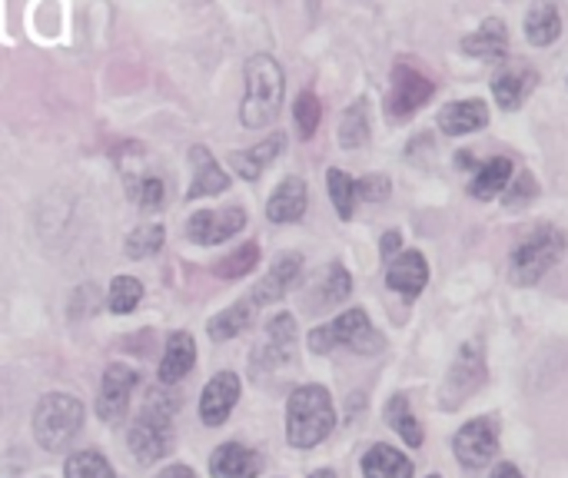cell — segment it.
<instances>
[{
  "mask_svg": "<svg viewBox=\"0 0 568 478\" xmlns=\"http://www.w3.org/2000/svg\"><path fill=\"white\" fill-rule=\"evenodd\" d=\"M489 478H526V476L519 472V466H513V462H503V466H499V469H496V472H493Z\"/></svg>",
  "mask_w": 568,
  "mask_h": 478,
  "instance_id": "cell-42",
  "label": "cell"
},
{
  "mask_svg": "<svg viewBox=\"0 0 568 478\" xmlns=\"http://www.w3.org/2000/svg\"><path fill=\"white\" fill-rule=\"evenodd\" d=\"M426 283H429V266H426V256L416 250L396 256L393 266L386 269V286L403 293L406 299H416L426 289Z\"/></svg>",
  "mask_w": 568,
  "mask_h": 478,
  "instance_id": "cell-14",
  "label": "cell"
},
{
  "mask_svg": "<svg viewBox=\"0 0 568 478\" xmlns=\"http://www.w3.org/2000/svg\"><path fill=\"white\" fill-rule=\"evenodd\" d=\"M326 186H329V200L339 213V220H353L356 210V180L343 170H329L326 173Z\"/></svg>",
  "mask_w": 568,
  "mask_h": 478,
  "instance_id": "cell-32",
  "label": "cell"
},
{
  "mask_svg": "<svg viewBox=\"0 0 568 478\" xmlns=\"http://www.w3.org/2000/svg\"><path fill=\"white\" fill-rule=\"evenodd\" d=\"M253 309H256V303H253V299H243V303H233L230 309L216 313V316L210 319V329H206L210 339H213V343H226V339L240 336V333L250 326Z\"/></svg>",
  "mask_w": 568,
  "mask_h": 478,
  "instance_id": "cell-27",
  "label": "cell"
},
{
  "mask_svg": "<svg viewBox=\"0 0 568 478\" xmlns=\"http://www.w3.org/2000/svg\"><path fill=\"white\" fill-rule=\"evenodd\" d=\"M130 200L140 206V210H160L163 206V200H166V186H163V180L160 176H143V180H136V183H130Z\"/></svg>",
  "mask_w": 568,
  "mask_h": 478,
  "instance_id": "cell-36",
  "label": "cell"
},
{
  "mask_svg": "<svg viewBox=\"0 0 568 478\" xmlns=\"http://www.w3.org/2000/svg\"><path fill=\"white\" fill-rule=\"evenodd\" d=\"M306 203H310L306 183H303L300 176H286V180L276 186V193L270 196L266 216H270L273 223H296V220H303Z\"/></svg>",
  "mask_w": 568,
  "mask_h": 478,
  "instance_id": "cell-17",
  "label": "cell"
},
{
  "mask_svg": "<svg viewBox=\"0 0 568 478\" xmlns=\"http://www.w3.org/2000/svg\"><path fill=\"white\" fill-rule=\"evenodd\" d=\"M293 116H296V126H300V133L310 140L313 133H316V126H320V116H323V106H320V100H316V93H300V100H296V106H293Z\"/></svg>",
  "mask_w": 568,
  "mask_h": 478,
  "instance_id": "cell-37",
  "label": "cell"
},
{
  "mask_svg": "<svg viewBox=\"0 0 568 478\" xmlns=\"http://www.w3.org/2000/svg\"><path fill=\"white\" fill-rule=\"evenodd\" d=\"M246 226V210L243 206H226V210H200L186 220V236L196 246H213L230 236H236Z\"/></svg>",
  "mask_w": 568,
  "mask_h": 478,
  "instance_id": "cell-10",
  "label": "cell"
},
{
  "mask_svg": "<svg viewBox=\"0 0 568 478\" xmlns=\"http://www.w3.org/2000/svg\"><path fill=\"white\" fill-rule=\"evenodd\" d=\"M63 478H116L110 462L93 452V449H83V452H73L63 466Z\"/></svg>",
  "mask_w": 568,
  "mask_h": 478,
  "instance_id": "cell-33",
  "label": "cell"
},
{
  "mask_svg": "<svg viewBox=\"0 0 568 478\" xmlns=\"http://www.w3.org/2000/svg\"><path fill=\"white\" fill-rule=\"evenodd\" d=\"M363 476L366 478H413V462L393 449V446H373L363 456Z\"/></svg>",
  "mask_w": 568,
  "mask_h": 478,
  "instance_id": "cell-25",
  "label": "cell"
},
{
  "mask_svg": "<svg viewBox=\"0 0 568 478\" xmlns=\"http://www.w3.org/2000/svg\"><path fill=\"white\" fill-rule=\"evenodd\" d=\"M366 140H369V110H366L363 100H356V103L343 113V120H339V143H343L346 150H356V146H363Z\"/></svg>",
  "mask_w": 568,
  "mask_h": 478,
  "instance_id": "cell-29",
  "label": "cell"
},
{
  "mask_svg": "<svg viewBox=\"0 0 568 478\" xmlns=\"http://www.w3.org/2000/svg\"><path fill=\"white\" fill-rule=\"evenodd\" d=\"M562 33V17L556 0H536L526 13V37L532 47H549Z\"/></svg>",
  "mask_w": 568,
  "mask_h": 478,
  "instance_id": "cell-23",
  "label": "cell"
},
{
  "mask_svg": "<svg viewBox=\"0 0 568 478\" xmlns=\"http://www.w3.org/2000/svg\"><path fill=\"white\" fill-rule=\"evenodd\" d=\"M539 193V186H536V176L532 173H519V180H516V190H509L506 193V206L509 210H516V206H526L532 196Z\"/></svg>",
  "mask_w": 568,
  "mask_h": 478,
  "instance_id": "cell-39",
  "label": "cell"
},
{
  "mask_svg": "<svg viewBox=\"0 0 568 478\" xmlns=\"http://www.w3.org/2000/svg\"><path fill=\"white\" fill-rule=\"evenodd\" d=\"M453 452H456L459 466H466V469H486L499 456V426L493 419H473V423H466L456 433V439H453Z\"/></svg>",
  "mask_w": 568,
  "mask_h": 478,
  "instance_id": "cell-8",
  "label": "cell"
},
{
  "mask_svg": "<svg viewBox=\"0 0 568 478\" xmlns=\"http://www.w3.org/2000/svg\"><path fill=\"white\" fill-rule=\"evenodd\" d=\"M386 423L403 436L406 446H413V449L423 446V426H419V419L413 416L406 396H393V399H389V406H386Z\"/></svg>",
  "mask_w": 568,
  "mask_h": 478,
  "instance_id": "cell-28",
  "label": "cell"
},
{
  "mask_svg": "<svg viewBox=\"0 0 568 478\" xmlns=\"http://www.w3.org/2000/svg\"><path fill=\"white\" fill-rule=\"evenodd\" d=\"M463 50L469 57H479V60H503L506 50H509V33H506V23L499 17L486 20L476 33H469L463 40Z\"/></svg>",
  "mask_w": 568,
  "mask_h": 478,
  "instance_id": "cell-21",
  "label": "cell"
},
{
  "mask_svg": "<svg viewBox=\"0 0 568 478\" xmlns=\"http://www.w3.org/2000/svg\"><path fill=\"white\" fill-rule=\"evenodd\" d=\"M283 146H286V136H283V133H273V136H266L263 143H256V146H250V150H243V153H233L230 163H233V170H236L243 180H260V173L283 153Z\"/></svg>",
  "mask_w": 568,
  "mask_h": 478,
  "instance_id": "cell-22",
  "label": "cell"
},
{
  "mask_svg": "<svg viewBox=\"0 0 568 478\" xmlns=\"http://www.w3.org/2000/svg\"><path fill=\"white\" fill-rule=\"evenodd\" d=\"M156 478H196V472L190 466H166Z\"/></svg>",
  "mask_w": 568,
  "mask_h": 478,
  "instance_id": "cell-41",
  "label": "cell"
},
{
  "mask_svg": "<svg viewBox=\"0 0 568 478\" xmlns=\"http://www.w3.org/2000/svg\"><path fill=\"white\" fill-rule=\"evenodd\" d=\"M509 180H513V160L493 156V160H486V163L479 166V173L473 176L469 193H473L476 200H496V196L509 186Z\"/></svg>",
  "mask_w": 568,
  "mask_h": 478,
  "instance_id": "cell-26",
  "label": "cell"
},
{
  "mask_svg": "<svg viewBox=\"0 0 568 478\" xmlns=\"http://www.w3.org/2000/svg\"><path fill=\"white\" fill-rule=\"evenodd\" d=\"M210 472L213 478H256L263 472V459L240 443H226L213 452Z\"/></svg>",
  "mask_w": 568,
  "mask_h": 478,
  "instance_id": "cell-15",
  "label": "cell"
},
{
  "mask_svg": "<svg viewBox=\"0 0 568 478\" xmlns=\"http://www.w3.org/2000/svg\"><path fill=\"white\" fill-rule=\"evenodd\" d=\"M316 293H320V309H323V306H336V303H343V299L353 293V279H349V273H346L339 263H333V266L326 269L323 283L316 286Z\"/></svg>",
  "mask_w": 568,
  "mask_h": 478,
  "instance_id": "cell-35",
  "label": "cell"
},
{
  "mask_svg": "<svg viewBox=\"0 0 568 478\" xmlns=\"http://www.w3.org/2000/svg\"><path fill=\"white\" fill-rule=\"evenodd\" d=\"M256 263H260V246H256V243H243L236 253L223 256V260L213 266V273H216L220 279H240V276L253 273Z\"/></svg>",
  "mask_w": 568,
  "mask_h": 478,
  "instance_id": "cell-34",
  "label": "cell"
},
{
  "mask_svg": "<svg viewBox=\"0 0 568 478\" xmlns=\"http://www.w3.org/2000/svg\"><path fill=\"white\" fill-rule=\"evenodd\" d=\"M486 123H489V106L483 100H456V103L443 106V113H439V130L446 136L476 133Z\"/></svg>",
  "mask_w": 568,
  "mask_h": 478,
  "instance_id": "cell-19",
  "label": "cell"
},
{
  "mask_svg": "<svg viewBox=\"0 0 568 478\" xmlns=\"http://www.w3.org/2000/svg\"><path fill=\"white\" fill-rule=\"evenodd\" d=\"M293 343H296V319L290 313H280L266 323V346L253 356V363L260 366L266 359V369L280 366L293 356Z\"/></svg>",
  "mask_w": 568,
  "mask_h": 478,
  "instance_id": "cell-18",
  "label": "cell"
},
{
  "mask_svg": "<svg viewBox=\"0 0 568 478\" xmlns=\"http://www.w3.org/2000/svg\"><path fill=\"white\" fill-rule=\"evenodd\" d=\"M240 403V376L236 373H216L200 396V419L206 426H223Z\"/></svg>",
  "mask_w": 568,
  "mask_h": 478,
  "instance_id": "cell-12",
  "label": "cell"
},
{
  "mask_svg": "<svg viewBox=\"0 0 568 478\" xmlns=\"http://www.w3.org/2000/svg\"><path fill=\"white\" fill-rule=\"evenodd\" d=\"M163 240H166V230L160 223H146V226H136L126 243H123V253L130 260H146V256H156L163 250Z\"/></svg>",
  "mask_w": 568,
  "mask_h": 478,
  "instance_id": "cell-30",
  "label": "cell"
},
{
  "mask_svg": "<svg viewBox=\"0 0 568 478\" xmlns=\"http://www.w3.org/2000/svg\"><path fill=\"white\" fill-rule=\"evenodd\" d=\"M193 156V166H196V176H193V186L186 190V200H200V196H213V193H223L230 186V176L223 173V166L203 150V146H193L190 150Z\"/></svg>",
  "mask_w": 568,
  "mask_h": 478,
  "instance_id": "cell-24",
  "label": "cell"
},
{
  "mask_svg": "<svg viewBox=\"0 0 568 478\" xmlns=\"http://www.w3.org/2000/svg\"><path fill=\"white\" fill-rule=\"evenodd\" d=\"M140 296H143V283H140V279H133V276H116V279L110 283V289H106V309L116 313V316H126V313L136 309Z\"/></svg>",
  "mask_w": 568,
  "mask_h": 478,
  "instance_id": "cell-31",
  "label": "cell"
},
{
  "mask_svg": "<svg viewBox=\"0 0 568 478\" xmlns=\"http://www.w3.org/2000/svg\"><path fill=\"white\" fill-rule=\"evenodd\" d=\"M300 269H303V256L300 253H280L276 260H273V266H270V273L253 286V303L256 306H266V303H276V299H283L290 289H293V283L300 279Z\"/></svg>",
  "mask_w": 568,
  "mask_h": 478,
  "instance_id": "cell-13",
  "label": "cell"
},
{
  "mask_svg": "<svg viewBox=\"0 0 568 478\" xmlns=\"http://www.w3.org/2000/svg\"><path fill=\"white\" fill-rule=\"evenodd\" d=\"M336 426L333 399L323 386H300L286 403V439L296 449H313Z\"/></svg>",
  "mask_w": 568,
  "mask_h": 478,
  "instance_id": "cell-2",
  "label": "cell"
},
{
  "mask_svg": "<svg viewBox=\"0 0 568 478\" xmlns=\"http://www.w3.org/2000/svg\"><path fill=\"white\" fill-rule=\"evenodd\" d=\"M389 193H393V186H389V180H386V176H379V173L356 180V200H366V203H383Z\"/></svg>",
  "mask_w": 568,
  "mask_h": 478,
  "instance_id": "cell-38",
  "label": "cell"
},
{
  "mask_svg": "<svg viewBox=\"0 0 568 478\" xmlns=\"http://www.w3.org/2000/svg\"><path fill=\"white\" fill-rule=\"evenodd\" d=\"M336 346H346V349H353V353L373 356V353H379L386 343H383V336L373 329V323H369V316H366L363 309H349V313H343L339 319H333V323H326V326H320V329L310 333V349H313V353L326 356V353L336 349Z\"/></svg>",
  "mask_w": 568,
  "mask_h": 478,
  "instance_id": "cell-6",
  "label": "cell"
},
{
  "mask_svg": "<svg viewBox=\"0 0 568 478\" xmlns=\"http://www.w3.org/2000/svg\"><path fill=\"white\" fill-rule=\"evenodd\" d=\"M532 87H536V70L532 67H513L493 80V96L503 110H519L526 103V96L532 93Z\"/></svg>",
  "mask_w": 568,
  "mask_h": 478,
  "instance_id": "cell-20",
  "label": "cell"
},
{
  "mask_svg": "<svg viewBox=\"0 0 568 478\" xmlns=\"http://www.w3.org/2000/svg\"><path fill=\"white\" fill-rule=\"evenodd\" d=\"M136 389V373L130 366H106L103 383H100V399H97V416L103 423H120L130 409V396Z\"/></svg>",
  "mask_w": 568,
  "mask_h": 478,
  "instance_id": "cell-11",
  "label": "cell"
},
{
  "mask_svg": "<svg viewBox=\"0 0 568 478\" xmlns=\"http://www.w3.org/2000/svg\"><path fill=\"white\" fill-rule=\"evenodd\" d=\"M310 478H336V472L333 469H320V472H313Z\"/></svg>",
  "mask_w": 568,
  "mask_h": 478,
  "instance_id": "cell-43",
  "label": "cell"
},
{
  "mask_svg": "<svg viewBox=\"0 0 568 478\" xmlns=\"http://www.w3.org/2000/svg\"><path fill=\"white\" fill-rule=\"evenodd\" d=\"M173 409H176L173 396H156L153 393L146 399L143 413L136 416V423L130 426L126 446H130V452L136 456L140 466H153V462H160L163 456L173 452V426H170Z\"/></svg>",
  "mask_w": 568,
  "mask_h": 478,
  "instance_id": "cell-3",
  "label": "cell"
},
{
  "mask_svg": "<svg viewBox=\"0 0 568 478\" xmlns=\"http://www.w3.org/2000/svg\"><path fill=\"white\" fill-rule=\"evenodd\" d=\"M399 243H403V236H399L396 230H389V233L383 236V256H393V253L399 250Z\"/></svg>",
  "mask_w": 568,
  "mask_h": 478,
  "instance_id": "cell-40",
  "label": "cell"
},
{
  "mask_svg": "<svg viewBox=\"0 0 568 478\" xmlns=\"http://www.w3.org/2000/svg\"><path fill=\"white\" fill-rule=\"evenodd\" d=\"M429 478H443V476H429Z\"/></svg>",
  "mask_w": 568,
  "mask_h": 478,
  "instance_id": "cell-44",
  "label": "cell"
},
{
  "mask_svg": "<svg viewBox=\"0 0 568 478\" xmlns=\"http://www.w3.org/2000/svg\"><path fill=\"white\" fill-rule=\"evenodd\" d=\"M566 253V233L556 226H542L532 236H526L509 260V279L516 286H536Z\"/></svg>",
  "mask_w": 568,
  "mask_h": 478,
  "instance_id": "cell-5",
  "label": "cell"
},
{
  "mask_svg": "<svg viewBox=\"0 0 568 478\" xmlns=\"http://www.w3.org/2000/svg\"><path fill=\"white\" fill-rule=\"evenodd\" d=\"M283 70L270 53H253L246 60V100L240 106V120L246 130H263L276 120L283 106Z\"/></svg>",
  "mask_w": 568,
  "mask_h": 478,
  "instance_id": "cell-1",
  "label": "cell"
},
{
  "mask_svg": "<svg viewBox=\"0 0 568 478\" xmlns=\"http://www.w3.org/2000/svg\"><path fill=\"white\" fill-rule=\"evenodd\" d=\"M433 93H436V83H433L426 73H419L416 67L399 63V67L393 70L389 113H393L396 120H403V116L416 113L419 106H426V103L433 100Z\"/></svg>",
  "mask_w": 568,
  "mask_h": 478,
  "instance_id": "cell-9",
  "label": "cell"
},
{
  "mask_svg": "<svg viewBox=\"0 0 568 478\" xmlns=\"http://www.w3.org/2000/svg\"><path fill=\"white\" fill-rule=\"evenodd\" d=\"M486 356H483V349L476 346V343H469V346H463L459 349V356H456V363H453V369H449V376H446V383H443V409H456L463 399H469L479 386H486Z\"/></svg>",
  "mask_w": 568,
  "mask_h": 478,
  "instance_id": "cell-7",
  "label": "cell"
},
{
  "mask_svg": "<svg viewBox=\"0 0 568 478\" xmlns=\"http://www.w3.org/2000/svg\"><path fill=\"white\" fill-rule=\"evenodd\" d=\"M193 363H196V343H193V336H190V333H173V336L166 339V353H163V359H160L156 379H160L163 386H176L180 379L190 376Z\"/></svg>",
  "mask_w": 568,
  "mask_h": 478,
  "instance_id": "cell-16",
  "label": "cell"
},
{
  "mask_svg": "<svg viewBox=\"0 0 568 478\" xmlns=\"http://www.w3.org/2000/svg\"><path fill=\"white\" fill-rule=\"evenodd\" d=\"M83 429V403L70 393H50L33 409V436L40 449L63 452Z\"/></svg>",
  "mask_w": 568,
  "mask_h": 478,
  "instance_id": "cell-4",
  "label": "cell"
}]
</instances>
